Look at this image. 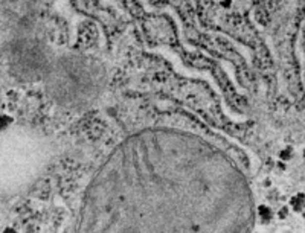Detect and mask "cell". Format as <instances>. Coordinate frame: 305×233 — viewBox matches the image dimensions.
Wrapping results in <instances>:
<instances>
[{
  "instance_id": "2",
  "label": "cell",
  "mask_w": 305,
  "mask_h": 233,
  "mask_svg": "<svg viewBox=\"0 0 305 233\" xmlns=\"http://www.w3.org/2000/svg\"><path fill=\"white\" fill-rule=\"evenodd\" d=\"M104 86V66L87 55H61L51 70V93L69 110L90 107L103 93Z\"/></svg>"
},
{
  "instance_id": "1",
  "label": "cell",
  "mask_w": 305,
  "mask_h": 233,
  "mask_svg": "<svg viewBox=\"0 0 305 233\" xmlns=\"http://www.w3.org/2000/svg\"><path fill=\"white\" fill-rule=\"evenodd\" d=\"M246 177L209 142L153 128L119 143L81 203L79 232H249Z\"/></svg>"
}]
</instances>
